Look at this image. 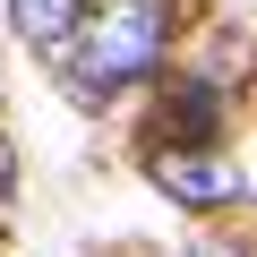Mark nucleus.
Here are the masks:
<instances>
[{
  "label": "nucleus",
  "mask_w": 257,
  "mask_h": 257,
  "mask_svg": "<svg viewBox=\"0 0 257 257\" xmlns=\"http://www.w3.org/2000/svg\"><path fill=\"white\" fill-rule=\"evenodd\" d=\"M163 35H172L163 0H103V9H86V26H77V86L111 94L128 77H146L155 52H163Z\"/></svg>",
  "instance_id": "f257e3e1"
},
{
  "label": "nucleus",
  "mask_w": 257,
  "mask_h": 257,
  "mask_svg": "<svg viewBox=\"0 0 257 257\" xmlns=\"http://www.w3.org/2000/svg\"><path fill=\"white\" fill-rule=\"evenodd\" d=\"M155 189L180 197V206H231L240 197V163L231 155H155Z\"/></svg>",
  "instance_id": "f03ea898"
},
{
  "label": "nucleus",
  "mask_w": 257,
  "mask_h": 257,
  "mask_svg": "<svg viewBox=\"0 0 257 257\" xmlns=\"http://www.w3.org/2000/svg\"><path fill=\"white\" fill-rule=\"evenodd\" d=\"M9 18H18V35L35 52H52V43H69L86 26V0H9Z\"/></svg>",
  "instance_id": "7ed1b4c3"
},
{
  "label": "nucleus",
  "mask_w": 257,
  "mask_h": 257,
  "mask_svg": "<svg viewBox=\"0 0 257 257\" xmlns=\"http://www.w3.org/2000/svg\"><path fill=\"white\" fill-rule=\"evenodd\" d=\"M172 111H180V128H189V138H206V128H214V111H223V94H214V77H180V94H172Z\"/></svg>",
  "instance_id": "20e7f679"
},
{
  "label": "nucleus",
  "mask_w": 257,
  "mask_h": 257,
  "mask_svg": "<svg viewBox=\"0 0 257 257\" xmlns=\"http://www.w3.org/2000/svg\"><path fill=\"white\" fill-rule=\"evenodd\" d=\"M18 189V163H9V146H0V197H9Z\"/></svg>",
  "instance_id": "39448f33"
},
{
  "label": "nucleus",
  "mask_w": 257,
  "mask_h": 257,
  "mask_svg": "<svg viewBox=\"0 0 257 257\" xmlns=\"http://www.w3.org/2000/svg\"><path fill=\"white\" fill-rule=\"evenodd\" d=\"M189 257H240V248H223V240H206V248H189Z\"/></svg>",
  "instance_id": "423d86ee"
}]
</instances>
